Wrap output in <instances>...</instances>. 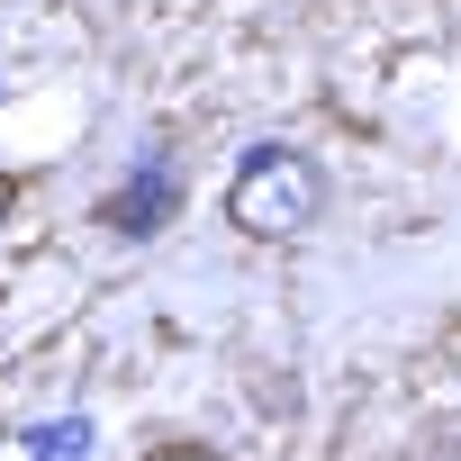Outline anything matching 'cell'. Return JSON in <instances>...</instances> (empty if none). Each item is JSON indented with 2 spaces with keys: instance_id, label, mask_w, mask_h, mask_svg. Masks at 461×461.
Segmentation results:
<instances>
[{
  "instance_id": "1",
  "label": "cell",
  "mask_w": 461,
  "mask_h": 461,
  "mask_svg": "<svg viewBox=\"0 0 461 461\" xmlns=\"http://www.w3.org/2000/svg\"><path fill=\"white\" fill-rule=\"evenodd\" d=\"M317 217H326V172L299 145H254L236 163V181H226V226L254 236V245H290Z\"/></svg>"
},
{
  "instance_id": "4",
  "label": "cell",
  "mask_w": 461,
  "mask_h": 461,
  "mask_svg": "<svg viewBox=\"0 0 461 461\" xmlns=\"http://www.w3.org/2000/svg\"><path fill=\"white\" fill-rule=\"evenodd\" d=\"M145 461H226V452H208V443H154Z\"/></svg>"
},
{
  "instance_id": "5",
  "label": "cell",
  "mask_w": 461,
  "mask_h": 461,
  "mask_svg": "<svg viewBox=\"0 0 461 461\" xmlns=\"http://www.w3.org/2000/svg\"><path fill=\"white\" fill-rule=\"evenodd\" d=\"M10 199H19V181H10V172H0V217H10Z\"/></svg>"
},
{
  "instance_id": "2",
  "label": "cell",
  "mask_w": 461,
  "mask_h": 461,
  "mask_svg": "<svg viewBox=\"0 0 461 461\" xmlns=\"http://www.w3.org/2000/svg\"><path fill=\"white\" fill-rule=\"evenodd\" d=\"M172 208H181V172L154 154L127 190H109V199H100V226H109V236H163V217H172Z\"/></svg>"
},
{
  "instance_id": "3",
  "label": "cell",
  "mask_w": 461,
  "mask_h": 461,
  "mask_svg": "<svg viewBox=\"0 0 461 461\" xmlns=\"http://www.w3.org/2000/svg\"><path fill=\"white\" fill-rule=\"evenodd\" d=\"M28 452L37 461H91V425L64 416V425H28Z\"/></svg>"
}]
</instances>
